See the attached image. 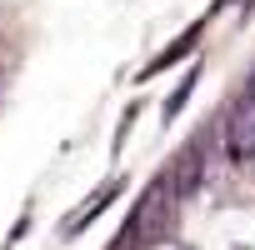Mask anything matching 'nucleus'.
<instances>
[{
	"label": "nucleus",
	"mask_w": 255,
	"mask_h": 250,
	"mask_svg": "<svg viewBox=\"0 0 255 250\" xmlns=\"http://www.w3.org/2000/svg\"><path fill=\"white\" fill-rule=\"evenodd\" d=\"M225 150L235 160L255 155V95H245L230 115H225Z\"/></svg>",
	"instance_id": "obj_1"
}]
</instances>
